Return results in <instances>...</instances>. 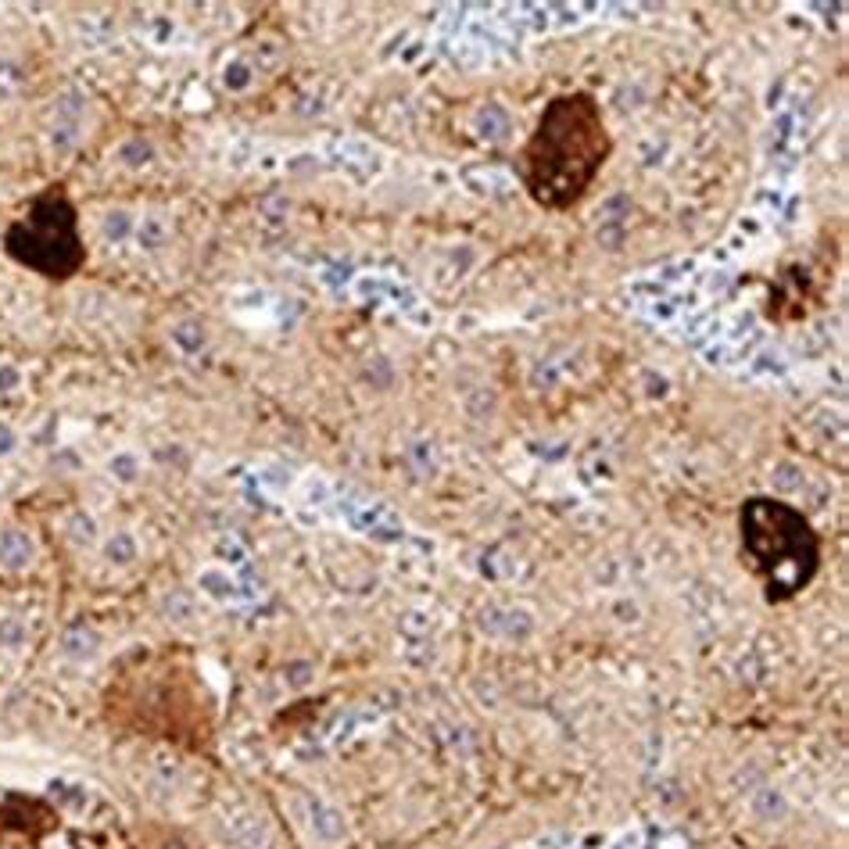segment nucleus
<instances>
[{"label":"nucleus","mask_w":849,"mask_h":849,"mask_svg":"<svg viewBox=\"0 0 849 849\" xmlns=\"http://www.w3.org/2000/svg\"><path fill=\"white\" fill-rule=\"evenodd\" d=\"M617 151L613 129L592 90H559L541 104L513 169L534 208L574 212Z\"/></svg>","instance_id":"1"},{"label":"nucleus","mask_w":849,"mask_h":849,"mask_svg":"<svg viewBox=\"0 0 849 849\" xmlns=\"http://www.w3.org/2000/svg\"><path fill=\"white\" fill-rule=\"evenodd\" d=\"M742 556L764 588L767 602H789L817 577L821 541L814 527L785 498L753 495L738 509Z\"/></svg>","instance_id":"2"},{"label":"nucleus","mask_w":849,"mask_h":849,"mask_svg":"<svg viewBox=\"0 0 849 849\" xmlns=\"http://www.w3.org/2000/svg\"><path fill=\"white\" fill-rule=\"evenodd\" d=\"M0 251L18 269H26L51 287H65L83 273L90 262V248H86L79 208L65 183H47L43 190H36L29 205L4 226Z\"/></svg>","instance_id":"3"},{"label":"nucleus","mask_w":849,"mask_h":849,"mask_svg":"<svg viewBox=\"0 0 849 849\" xmlns=\"http://www.w3.org/2000/svg\"><path fill=\"white\" fill-rule=\"evenodd\" d=\"M821 298V287H814V276L810 269L799 262V266L785 269L781 276H774L771 301H767V316L774 323H789V319H807L810 305H817Z\"/></svg>","instance_id":"4"}]
</instances>
